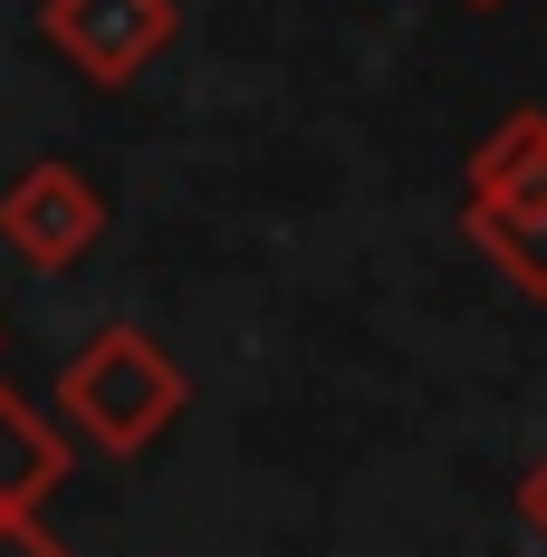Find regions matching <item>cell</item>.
<instances>
[{"instance_id":"1","label":"cell","mask_w":547,"mask_h":557,"mask_svg":"<svg viewBox=\"0 0 547 557\" xmlns=\"http://www.w3.org/2000/svg\"><path fill=\"white\" fill-rule=\"evenodd\" d=\"M192 413V375L173 366L164 336L145 327H97L67 366H58V423L77 433V443L115 451V461H135V451H154Z\"/></svg>"},{"instance_id":"2","label":"cell","mask_w":547,"mask_h":557,"mask_svg":"<svg viewBox=\"0 0 547 557\" xmlns=\"http://www.w3.org/2000/svg\"><path fill=\"white\" fill-rule=\"evenodd\" d=\"M461 231L519 298H547V107H509L461 164Z\"/></svg>"},{"instance_id":"3","label":"cell","mask_w":547,"mask_h":557,"mask_svg":"<svg viewBox=\"0 0 547 557\" xmlns=\"http://www.w3.org/2000/svg\"><path fill=\"white\" fill-rule=\"evenodd\" d=\"M107 193H97V173H77L67 154H39V164H20L0 183V240L29 260V270H77L97 240H107Z\"/></svg>"},{"instance_id":"4","label":"cell","mask_w":547,"mask_h":557,"mask_svg":"<svg viewBox=\"0 0 547 557\" xmlns=\"http://www.w3.org/2000/svg\"><path fill=\"white\" fill-rule=\"evenodd\" d=\"M39 39L87 87H135L183 39V10L173 0H39Z\"/></svg>"},{"instance_id":"5","label":"cell","mask_w":547,"mask_h":557,"mask_svg":"<svg viewBox=\"0 0 547 557\" xmlns=\"http://www.w3.org/2000/svg\"><path fill=\"white\" fill-rule=\"evenodd\" d=\"M58 481H67V433L20 385H0V509H39Z\"/></svg>"},{"instance_id":"6","label":"cell","mask_w":547,"mask_h":557,"mask_svg":"<svg viewBox=\"0 0 547 557\" xmlns=\"http://www.w3.org/2000/svg\"><path fill=\"white\" fill-rule=\"evenodd\" d=\"M0 557H67V548L39 529V509H0Z\"/></svg>"},{"instance_id":"7","label":"cell","mask_w":547,"mask_h":557,"mask_svg":"<svg viewBox=\"0 0 547 557\" xmlns=\"http://www.w3.org/2000/svg\"><path fill=\"white\" fill-rule=\"evenodd\" d=\"M519 519H529V539L547 548V451L529 461V471H519Z\"/></svg>"},{"instance_id":"8","label":"cell","mask_w":547,"mask_h":557,"mask_svg":"<svg viewBox=\"0 0 547 557\" xmlns=\"http://www.w3.org/2000/svg\"><path fill=\"white\" fill-rule=\"evenodd\" d=\"M461 10H499V0H461Z\"/></svg>"}]
</instances>
